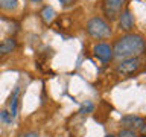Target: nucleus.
Segmentation results:
<instances>
[{
  "label": "nucleus",
  "mask_w": 146,
  "mask_h": 137,
  "mask_svg": "<svg viewBox=\"0 0 146 137\" xmlns=\"http://www.w3.org/2000/svg\"><path fill=\"white\" fill-rule=\"evenodd\" d=\"M113 57L125 59L131 57H140L145 52V40L141 35L126 34L116 40L113 46Z\"/></svg>",
  "instance_id": "1"
},
{
  "label": "nucleus",
  "mask_w": 146,
  "mask_h": 137,
  "mask_svg": "<svg viewBox=\"0 0 146 137\" xmlns=\"http://www.w3.org/2000/svg\"><path fill=\"white\" fill-rule=\"evenodd\" d=\"M85 31H87V34H88L90 37L98 38V40L107 38V37H110V34H111V27H110V25L100 17L90 18V20L87 21Z\"/></svg>",
  "instance_id": "2"
},
{
  "label": "nucleus",
  "mask_w": 146,
  "mask_h": 137,
  "mask_svg": "<svg viewBox=\"0 0 146 137\" xmlns=\"http://www.w3.org/2000/svg\"><path fill=\"white\" fill-rule=\"evenodd\" d=\"M140 67H141L140 57L125 58L116 66V73H119L120 76H128V75H132L134 72H137Z\"/></svg>",
  "instance_id": "3"
},
{
  "label": "nucleus",
  "mask_w": 146,
  "mask_h": 137,
  "mask_svg": "<svg viewBox=\"0 0 146 137\" xmlns=\"http://www.w3.org/2000/svg\"><path fill=\"white\" fill-rule=\"evenodd\" d=\"M126 0H102V11L105 17L110 20H116L117 15L122 12V8L125 6Z\"/></svg>",
  "instance_id": "4"
},
{
  "label": "nucleus",
  "mask_w": 146,
  "mask_h": 137,
  "mask_svg": "<svg viewBox=\"0 0 146 137\" xmlns=\"http://www.w3.org/2000/svg\"><path fill=\"white\" fill-rule=\"evenodd\" d=\"M120 125L122 126H125L126 130H139L141 134L145 132L146 130V125H145V120H143V117H140V116H132V114H126V116H123L120 119Z\"/></svg>",
  "instance_id": "5"
},
{
  "label": "nucleus",
  "mask_w": 146,
  "mask_h": 137,
  "mask_svg": "<svg viewBox=\"0 0 146 137\" xmlns=\"http://www.w3.org/2000/svg\"><path fill=\"white\" fill-rule=\"evenodd\" d=\"M93 52H94V57L102 63H110L113 59V49L110 44H105V43L96 44Z\"/></svg>",
  "instance_id": "6"
},
{
  "label": "nucleus",
  "mask_w": 146,
  "mask_h": 137,
  "mask_svg": "<svg viewBox=\"0 0 146 137\" xmlns=\"http://www.w3.org/2000/svg\"><path fill=\"white\" fill-rule=\"evenodd\" d=\"M119 26H120L122 31L129 32L132 27H134V15L129 9H125L119 14Z\"/></svg>",
  "instance_id": "7"
},
{
  "label": "nucleus",
  "mask_w": 146,
  "mask_h": 137,
  "mask_svg": "<svg viewBox=\"0 0 146 137\" xmlns=\"http://www.w3.org/2000/svg\"><path fill=\"white\" fill-rule=\"evenodd\" d=\"M15 47H17L15 38L8 37V38H5L2 43H0V55H8V53H11Z\"/></svg>",
  "instance_id": "8"
},
{
  "label": "nucleus",
  "mask_w": 146,
  "mask_h": 137,
  "mask_svg": "<svg viewBox=\"0 0 146 137\" xmlns=\"http://www.w3.org/2000/svg\"><path fill=\"white\" fill-rule=\"evenodd\" d=\"M18 93H20V87H15V90L11 96V104H9V114H11L12 119H15L18 113Z\"/></svg>",
  "instance_id": "9"
},
{
  "label": "nucleus",
  "mask_w": 146,
  "mask_h": 137,
  "mask_svg": "<svg viewBox=\"0 0 146 137\" xmlns=\"http://www.w3.org/2000/svg\"><path fill=\"white\" fill-rule=\"evenodd\" d=\"M40 15H41V20H43L46 25H50V23L55 20V11H53L52 6H44L41 9Z\"/></svg>",
  "instance_id": "10"
},
{
  "label": "nucleus",
  "mask_w": 146,
  "mask_h": 137,
  "mask_svg": "<svg viewBox=\"0 0 146 137\" xmlns=\"http://www.w3.org/2000/svg\"><path fill=\"white\" fill-rule=\"evenodd\" d=\"M17 0H0V9L3 11H14L17 8Z\"/></svg>",
  "instance_id": "11"
},
{
  "label": "nucleus",
  "mask_w": 146,
  "mask_h": 137,
  "mask_svg": "<svg viewBox=\"0 0 146 137\" xmlns=\"http://www.w3.org/2000/svg\"><path fill=\"white\" fill-rule=\"evenodd\" d=\"M117 137H137V134H135V131H132V130H120L119 131V134H117Z\"/></svg>",
  "instance_id": "12"
},
{
  "label": "nucleus",
  "mask_w": 146,
  "mask_h": 137,
  "mask_svg": "<svg viewBox=\"0 0 146 137\" xmlns=\"http://www.w3.org/2000/svg\"><path fill=\"white\" fill-rule=\"evenodd\" d=\"M93 108H94V105L91 104V102H87V104H84L81 107V110H79V113L81 114H87V113H91L93 111Z\"/></svg>",
  "instance_id": "13"
},
{
  "label": "nucleus",
  "mask_w": 146,
  "mask_h": 137,
  "mask_svg": "<svg viewBox=\"0 0 146 137\" xmlns=\"http://www.w3.org/2000/svg\"><path fill=\"white\" fill-rule=\"evenodd\" d=\"M0 120H3L5 123H11L12 117H11V114H9V111H2L0 113Z\"/></svg>",
  "instance_id": "14"
},
{
  "label": "nucleus",
  "mask_w": 146,
  "mask_h": 137,
  "mask_svg": "<svg viewBox=\"0 0 146 137\" xmlns=\"http://www.w3.org/2000/svg\"><path fill=\"white\" fill-rule=\"evenodd\" d=\"M23 137H40L38 132H35V131H29V132H26Z\"/></svg>",
  "instance_id": "15"
},
{
  "label": "nucleus",
  "mask_w": 146,
  "mask_h": 137,
  "mask_svg": "<svg viewBox=\"0 0 146 137\" xmlns=\"http://www.w3.org/2000/svg\"><path fill=\"white\" fill-rule=\"evenodd\" d=\"M59 2H61L64 6H68V5H72V3H73V0H59Z\"/></svg>",
  "instance_id": "16"
},
{
  "label": "nucleus",
  "mask_w": 146,
  "mask_h": 137,
  "mask_svg": "<svg viewBox=\"0 0 146 137\" xmlns=\"http://www.w3.org/2000/svg\"><path fill=\"white\" fill-rule=\"evenodd\" d=\"M31 2H34V3H40L41 0H31Z\"/></svg>",
  "instance_id": "17"
},
{
  "label": "nucleus",
  "mask_w": 146,
  "mask_h": 137,
  "mask_svg": "<svg viewBox=\"0 0 146 137\" xmlns=\"http://www.w3.org/2000/svg\"><path fill=\"white\" fill-rule=\"evenodd\" d=\"M105 137H114V136H110V134H108V136H105Z\"/></svg>",
  "instance_id": "18"
}]
</instances>
